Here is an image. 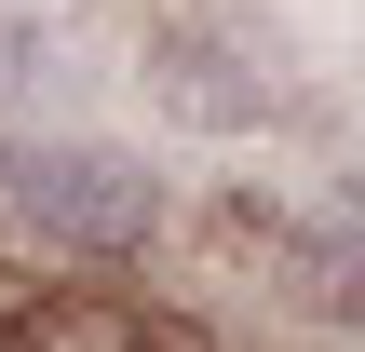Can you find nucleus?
<instances>
[{"instance_id":"nucleus-1","label":"nucleus","mask_w":365,"mask_h":352,"mask_svg":"<svg viewBox=\"0 0 365 352\" xmlns=\"http://www.w3.org/2000/svg\"><path fill=\"white\" fill-rule=\"evenodd\" d=\"M14 190H27V217H41L54 244H135V231H149V176L108 163V149H27Z\"/></svg>"}]
</instances>
